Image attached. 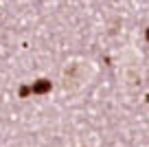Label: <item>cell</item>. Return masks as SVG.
Wrapping results in <instances>:
<instances>
[{
  "instance_id": "6da1fadb",
  "label": "cell",
  "mask_w": 149,
  "mask_h": 147,
  "mask_svg": "<svg viewBox=\"0 0 149 147\" xmlns=\"http://www.w3.org/2000/svg\"><path fill=\"white\" fill-rule=\"evenodd\" d=\"M51 81L48 79H37V81H33L31 86H29V92L31 94H46V92H51Z\"/></svg>"
},
{
  "instance_id": "7a4b0ae2",
  "label": "cell",
  "mask_w": 149,
  "mask_h": 147,
  "mask_svg": "<svg viewBox=\"0 0 149 147\" xmlns=\"http://www.w3.org/2000/svg\"><path fill=\"white\" fill-rule=\"evenodd\" d=\"M147 42H149V29H147Z\"/></svg>"
}]
</instances>
